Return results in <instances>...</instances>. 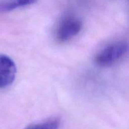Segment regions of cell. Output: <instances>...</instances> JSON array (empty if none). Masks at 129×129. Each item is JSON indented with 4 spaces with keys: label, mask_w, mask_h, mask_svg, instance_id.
Returning <instances> with one entry per match:
<instances>
[{
    "label": "cell",
    "mask_w": 129,
    "mask_h": 129,
    "mask_svg": "<svg viewBox=\"0 0 129 129\" xmlns=\"http://www.w3.org/2000/svg\"><path fill=\"white\" fill-rule=\"evenodd\" d=\"M16 67L11 58L0 54V89L11 85L15 81Z\"/></svg>",
    "instance_id": "3"
},
{
    "label": "cell",
    "mask_w": 129,
    "mask_h": 129,
    "mask_svg": "<svg viewBox=\"0 0 129 129\" xmlns=\"http://www.w3.org/2000/svg\"><path fill=\"white\" fill-rule=\"evenodd\" d=\"M60 123L59 118H52L44 122L30 125L24 129H58Z\"/></svg>",
    "instance_id": "5"
},
{
    "label": "cell",
    "mask_w": 129,
    "mask_h": 129,
    "mask_svg": "<svg viewBox=\"0 0 129 129\" xmlns=\"http://www.w3.org/2000/svg\"><path fill=\"white\" fill-rule=\"evenodd\" d=\"M37 0H0V13L10 12L16 8L34 3Z\"/></svg>",
    "instance_id": "4"
},
{
    "label": "cell",
    "mask_w": 129,
    "mask_h": 129,
    "mask_svg": "<svg viewBox=\"0 0 129 129\" xmlns=\"http://www.w3.org/2000/svg\"><path fill=\"white\" fill-rule=\"evenodd\" d=\"M82 27L83 23L79 18L73 15H66L58 25L56 30L57 39L59 42H66L78 35Z\"/></svg>",
    "instance_id": "2"
},
{
    "label": "cell",
    "mask_w": 129,
    "mask_h": 129,
    "mask_svg": "<svg viewBox=\"0 0 129 129\" xmlns=\"http://www.w3.org/2000/svg\"><path fill=\"white\" fill-rule=\"evenodd\" d=\"M128 44L124 41H117L105 47L96 55L94 61L102 67H109L118 62L128 52Z\"/></svg>",
    "instance_id": "1"
}]
</instances>
